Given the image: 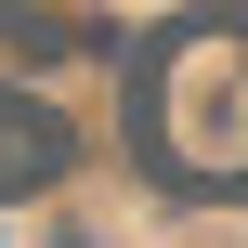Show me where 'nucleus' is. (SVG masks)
<instances>
[{
    "label": "nucleus",
    "instance_id": "f257e3e1",
    "mask_svg": "<svg viewBox=\"0 0 248 248\" xmlns=\"http://www.w3.org/2000/svg\"><path fill=\"white\" fill-rule=\"evenodd\" d=\"M131 144L183 196H248V13H183L131 52Z\"/></svg>",
    "mask_w": 248,
    "mask_h": 248
},
{
    "label": "nucleus",
    "instance_id": "f03ea898",
    "mask_svg": "<svg viewBox=\"0 0 248 248\" xmlns=\"http://www.w3.org/2000/svg\"><path fill=\"white\" fill-rule=\"evenodd\" d=\"M65 157H78V131L0 78V196H39V183H65Z\"/></svg>",
    "mask_w": 248,
    "mask_h": 248
}]
</instances>
